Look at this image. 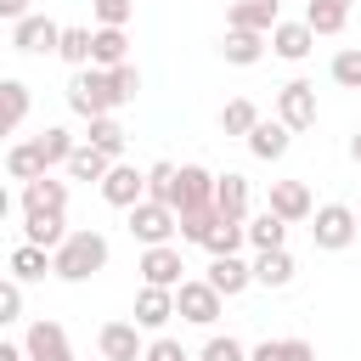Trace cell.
<instances>
[{"label":"cell","mask_w":361,"mask_h":361,"mask_svg":"<svg viewBox=\"0 0 361 361\" xmlns=\"http://www.w3.org/2000/svg\"><path fill=\"white\" fill-rule=\"evenodd\" d=\"M0 17H6V23H23V17H28V0H0Z\"/></svg>","instance_id":"45"},{"label":"cell","mask_w":361,"mask_h":361,"mask_svg":"<svg viewBox=\"0 0 361 361\" xmlns=\"http://www.w3.org/2000/svg\"><path fill=\"white\" fill-rule=\"evenodd\" d=\"M23 355H28V361H79L73 344H68V333H62V322H28Z\"/></svg>","instance_id":"10"},{"label":"cell","mask_w":361,"mask_h":361,"mask_svg":"<svg viewBox=\"0 0 361 361\" xmlns=\"http://www.w3.org/2000/svg\"><path fill=\"white\" fill-rule=\"evenodd\" d=\"M169 316H175V288H147L141 282V293H135V327L141 333H164Z\"/></svg>","instance_id":"16"},{"label":"cell","mask_w":361,"mask_h":361,"mask_svg":"<svg viewBox=\"0 0 361 361\" xmlns=\"http://www.w3.org/2000/svg\"><path fill=\"white\" fill-rule=\"evenodd\" d=\"M6 214H11V192L0 186V220H6Z\"/></svg>","instance_id":"48"},{"label":"cell","mask_w":361,"mask_h":361,"mask_svg":"<svg viewBox=\"0 0 361 361\" xmlns=\"http://www.w3.org/2000/svg\"><path fill=\"white\" fill-rule=\"evenodd\" d=\"M180 271H186V259H180L175 243H158V248L141 254V282H147V288H180V282H186Z\"/></svg>","instance_id":"12"},{"label":"cell","mask_w":361,"mask_h":361,"mask_svg":"<svg viewBox=\"0 0 361 361\" xmlns=\"http://www.w3.org/2000/svg\"><path fill=\"white\" fill-rule=\"evenodd\" d=\"M265 209H271L276 220H288V226H299V220H310V214H316V203H310V186H305V180H271Z\"/></svg>","instance_id":"11"},{"label":"cell","mask_w":361,"mask_h":361,"mask_svg":"<svg viewBox=\"0 0 361 361\" xmlns=\"http://www.w3.org/2000/svg\"><path fill=\"white\" fill-rule=\"evenodd\" d=\"M248 243H254L259 254H271V248H288V220H276L271 209H259V214L248 220Z\"/></svg>","instance_id":"29"},{"label":"cell","mask_w":361,"mask_h":361,"mask_svg":"<svg viewBox=\"0 0 361 361\" xmlns=\"http://www.w3.org/2000/svg\"><path fill=\"white\" fill-rule=\"evenodd\" d=\"M344 23H350L344 6H322V0L305 6V28H310V34H344Z\"/></svg>","instance_id":"36"},{"label":"cell","mask_w":361,"mask_h":361,"mask_svg":"<svg viewBox=\"0 0 361 361\" xmlns=\"http://www.w3.org/2000/svg\"><path fill=\"white\" fill-rule=\"evenodd\" d=\"M214 226H220V214H214V209H186V214H175V237H180V243H197V248L209 243V231H214Z\"/></svg>","instance_id":"34"},{"label":"cell","mask_w":361,"mask_h":361,"mask_svg":"<svg viewBox=\"0 0 361 361\" xmlns=\"http://www.w3.org/2000/svg\"><path fill=\"white\" fill-rule=\"evenodd\" d=\"M276 23H282V0H231V6H226V28L271 34Z\"/></svg>","instance_id":"14"},{"label":"cell","mask_w":361,"mask_h":361,"mask_svg":"<svg viewBox=\"0 0 361 361\" xmlns=\"http://www.w3.org/2000/svg\"><path fill=\"white\" fill-rule=\"evenodd\" d=\"M197 361H248V344L231 338V333H214V338L197 350Z\"/></svg>","instance_id":"39"},{"label":"cell","mask_w":361,"mask_h":361,"mask_svg":"<svg viewBox=\"0 0 361 361\" xmlns=\"http://www.w3.org/2000/svg\"><path fill=\"white\" fill-rule=\"evenodd\" d=\"M361 231H355V209L350 203H322L316 214H310V243L316 248H327V254H338V248H350Z\"/></svg>","instance_id":"3"},{"label":"cell","mask_w":361,"mask_h":361,"mask_svg":"<svg viewBox=\"0 0 361 361\" xmlns=\"http://www.w3.org/2000/svg\"><path fill=\"white\" fill-rule=\"evenodd\" d=\"M265 39H271V51H276L282 62H305V56H310V45H316V34H310L305 23H276Z\"/></svg>","instance_id":"21"},{"label":"cell","mask_w":361,"mask_h":361,"mask_svg":"<svg viewBox=\"0 0 361 361\" xmlns=\"http://www.w3.org/2000/svg\"><path fill=\"white\" fill-rule=\"evenodd\" d=\"M220 299H237L243 288H254V265L243 254H226V259H209V276H203Z\"/></svg>","instance_id":"15"},{"label":"cell","mask_w":361,"mask_h":361,"mask_svg":"<svg viewBox=\"0 0 361 361\" xmlns=\"http://www.w3.org/2000/svg\"><path fill=\"white\" fill-rule=\"evenodd\" d=\"M113 90H118V102H135V90H141V68H135V62H118V68H113Z\"/></svg>","instance_id":"43"},{"label":"cell","mask_w":361,"mask_h":361,"mask_svg":"<svg viewBox=\"0 0 361 361\" xmlns=\"http://www.w3.org/2000/svg\"><path fill=\"white\" fill-rule=\"evenodd\" d=\"M130 0H96V28H124L130 23Z\"/></svg>","instance_id":"42"},{"label":"cell","mask_w":361,"mask_h":361,"mask_svg":"<svg viewBox=\"0 0 361 361\" xmlns=\"http://www.w3.org/2000/svg\"><path fill=\"white\" fill-rule=\"evenodd\" d=\"M130 237H135L141 248L169 243V237H175V209H169V203H152V197L135 203V209H130Z\"/></svg>","instance_id":"7"},{"label":"cell","mask_w":361,"mask_h":361,"mask_svg":"<svg viewBox=\"0 0 361 361\" xmlns=\"http://www.w3.org/2000/svg\"><path fill=\"white\" fill-rule=\"evenodd\" d=\"M288 141H293V130H288L282 118H259V124L248 130V152H254L259 164H276V158H288Z\"/></svg>","instance_id":"17"},{"label":"cell","mask_w":361,"mask_h":361,"mask_svg":"<svg viewBox=\"0 0 361 361\" xmlns=\"http://www.w3.org/2000/svg\"><path fill=\"white\" fill-rule=\"evenodd\" d=\"M276 118H282L288 130H310V124H316V85H310V79H288V85L276 90Z\"/></svg>","instance_id":"9"},{"label":"cell","mask_w":361,"mask_h":361,"mask_svg":"<svg viewBox=\"0 0 361 361\" xmlns=\"http://www.w3.org/2000/svg\"><path fill=\"white\" fill-rule=\"evenodd\" d=\"M28 107H34L28 85H23V79H0V135H11V130L28 118Z\"/></svg>","instance_id":"23"},{"label":"cell","mask_w":361,"mask_h":361,"mask_svg":"<svg viewBox=\"0 0 361 361\" xmlns=\"http://www.w3.org/2000/svg\"><path fill=\"white\" fill-rule=\"evenodd\" d=\"M322 6H344V11H350V0H322Z\"/></svg>","instance_id":"49"},{"label":"cell","mask_w":361,"mask_h":361,"mask_svg":"<svg viewBox=\"0 0 361 361\" xmlns=\"http://www.w3.org/2000/svg\"><path fill=\"white\" fill-rule=\"evenodd\" d=\"M220 305H226V299H220L203 276H186V282L175 288V316L192 322V327H214V322H220Z\"/></svg>","instance_id":"4"},{"label":"cell","mask_w":361,"mask_h":361,"mask_svg":"<svg viewBox=\"0 0 361 361\" xmlns=\"http://www.w3.org/2000/svg\"><path fill=\"white\" fill-rule=\"evenodd\" d=\"M214 214L220 220H248V175H237V169L214 175Z\"/></svg>","instance_id":"19"},{"label":"cell","mask_w":361,"mask_h":361,"mask_svg":"<svg viewBox=\"0 0 361 361\" xmlns=\"http://www.w3.org/2000/svg\"><path fill=\"white\" fill-rule=\"evenodd\" d=\"M118 62H130V39H124V28H90V68L113 73Z\"/></svg>","instance_id":"20"},{"label":"cell","mask_w":361,"mask_h":361,"mask_svg":"<svg viewBox=\"0 0 361 361\" xmlns=\"http://www.w3.org/2000/svg\"><path fill=\"white\" fill-rule=\"evenodd\" d=\"M350 158H355V164H361V130H355V135H350Z\"/></svg>","instance_id":"47"},{"label":"cell","mask_w":361,"mask_h":361,"mask_svg":"<svg viewBox=\"0 0 361 361\" xmlns=\"http://www.w3.org/2000/svg\"><path fill=\"white\" fill-rule=\"evenodd\" d=\"M62 209H68V180L39 175L23 186V214H62Z\"/></svg>","instance_id":"18"},{"label":"cell","mask_w":361,"mask_h":361,"mask_svg":"<svg viewBox=\"0 0 361 361\" xmlns=\"http://www.w3.org/2000/svg\"><path fill=\"white\" fill-rule=\"evenodd\" d=\"M355 231H361V209H355Z\"/></svg>","instance_id":"50"},{"label":"cell","mask_w":361,"mask_h":361,"mask_svg":"<svg viewBox=\"0 0 361 361\" xmlns=\"http://www.w3.org/2000/svg\"><path fill=\"white\" fill-rule=\"evenodd\" d=\"M96 355H102V361H141V355H147L141 327H135V322H107V327L96 333Z\"/></svg>","instance_id":"13"},{"label":"cell","mask_w":361,"mask_h":361,"mask_svg":"<svg viewBox=\"0 0 361 361\" xmlns=\"http://www.w3.org/2000/svg\"><path fill=\"white\" fill-rule=\"evenodd\" d=\"M107 169H113V158H107V152H96V147H85V141H79V147H73V158H68V175H73V180H96V186H102V175H107Z\"/></svg>","instance_id":"33"},{"label":"cell","mask_w":361,"mask_h":361,"mask_svg":"<svg viewBox=\"0 0 361 361\" xmlns=\"http://www.w3.org/2000/svg\"><path fill=\"white\" fill-rule=\"evenodd\" d=\"M169 192H175V164H152L147 169V197L152 203H169Z\"/></svg>","instance_id":"40"},{"label":"cell","mask_w":361,"mask_h":361,"mask_svg":"<svg viewBox=\"0 0 361 361\" xmlns=\"http://www.w3.org/2000/svg\"><path fill=\"white\" fill-rule=\"evenodd\" d=\"M243 243H248V220H220L203 248H209L214 259H226V254H243Z\"/></svg>","instance_id":"35"},{"label":"cell","mask_w":361,"mask_h":361,"mask_svg":"<svg viewBox=\"0 0 361 361\" xmlns=\"http://www.w3.org/2000/svg\"><path fill=\"white\" fill-rule=\"evenodd\" d=\"M96 361H102V355H96Z\"/></svg>","instance_id":"51"},{"label":"cell","mask_w":361,"mask_h":361,"mask_svg":"<svg viewBox=\"0 0 361 361\" xmlns=\"http://www.w3.org/2000/svg\"><path fill=\"white\" fill-rule=\"evenodd\" d=\"M6 265H11V282H23V288H28V282H45V271H51V254H45V248H34V243H17Z\"/></svg>","instance_id":"25"},{"label":"cell","mask_w":361,"mask_h":361,"mask_svg":"<svg viewBox=\"0 0 361 361\" xmlns=\"http://www.w3.org/2000/svg\"><path fill=\"white\" fill-rule=\"evenodd\" d=\"M141 361H192L186 350H180V338H169V333H158L152 344H147V355Z\"/></svg>","instance_id":"44"},{"label":"cell","mask_w":361,"mask_h":361,"mask_svg":"<svg viewBox=\"0 0 361 361\" xmlns=\"http://www.w3.org/2000/svg\"><path fill=\"white\" fill-rule=\"evenodd\" d=\"M85 147H96V152H107L113 164H118V152H124V124L107 113V118H90V130H85Z\"/></svg>","instance_id":"31"},{"label":"cell","mask_w":361,"mask_h":361,"mask_svg":"<svg viewBox=\"0 0 361 361\" xmlns=\"http://www.w3.org/2000/svg\"><path fill=\"white\" fill-rule=\"evenodd\" d=\"M107 259H113V248H107L102 231H68V243L51 254V276H62V282H90L96 271H107Z\"/></svg>","instance_id":"1"},{"label":"cell","mask_w":361,"mask_h":361,"mask_svg":"<svg viewBox=\"0 0 361 361\" xmlns=\"http://www.w3.org/2000/svg\"><path fill=\"white\" fill-rule=\"evenodd\" d=\"M56 56H62L68 68H90V28H62Z\"/></svg>","instance_id":"37"},{"label":"cell","mask_w":361,"mask_h":361,"mask_svg":"<svg viewBox=\"0 0 361 361\" xmlns=\"http://www.w3.org/2000/svg\"><path fill=\"white\" fill-rule=\"evenodd\" d=\"M6 175L28 186V180H39V175H51V169H45V158H39V147H34V141H17V147L6 152Z\"/></svg>","instance_id":"28"},{"label":"cell","mask_w":361,"mask_h":361,"mask_svg":"<svg viewBox=\"0 0 361 361\" xmlns=\"http://www.w3.org/2000/svg\"><path fill=\"white\" fill-rule=\"evenodd\" d=\"M248 361H316V344L305 338H265L248 350Z\"/></svg>","instance_id":"30"},{"label":"cell","mask_w":361,"mask_h":361,"mask_svg":"<svg viewBox=\"0 0 361 361\" xmlns=\"http://www.w3.org/2000/svg\"><path fill=\"white\" fill-rule=\"evenodd\" d=\"M169 209L186 214V209H214V175L203 164H180L175 169V192H169Z\"/></svg>","instance_id":"5"},{"label":"cell","mask_w":361,"mask_h":361,"mask_svg":"<svg viewBox=\"0 0 361 361\" xmlns=\"http://www.w3.org/2000/svg\"><path fill=\"white\" fill-rule=\"evenodd\" d=\"M17 316H23V282L0 276V327H11Z\"/></svg>","instance_id":"41"},{"label":"cell","mask_w":361,"mask_h":361,"mask_svg":"<svg viewBox=\"0 0 361 361\" xmlns=\"http://www.w3.org/2000/svg\"><path fill=\"white\" fill-rule=\"evenodd\" d=\"M293 271H299V265H293V254H288V248H271V254H259V259H254V282H259V288H288V282H293Z\"/></svg>","instance_id":"26"},{"label":"cell","mask_w":361,"mask_h":361,"mask_svg":"<svg viewBox=\"0 0 361 361\" xmlns=\"http://www.w3.org/2000/svg\"><path fill=\"white\" fill-rule=\"evenodd\" d=\"M220 56H226L231 68H254V62L265 56V34H248V28H226V39H220Z\"/></svg>","instance_id":"22"},{"label":"cell","mask_w":361,"mask_h":361,"mask_svg":"<svg viewBox=\"0 0 361 361\" xmlns=\"http://www.w3.org/2000/svg\"><path fill=\"white\" fill-rule=\"evenodd\" d=\"M23 243H34V248L56 254V248L68 243V220H62V214H28V226H23Z\"/></svg>","instance_id":"24"},{"label":"cell","mask_w":361,"mask_h":361,"mask_svg":"<svg viewBox=\"0 0 361 361\" xmlns=\"http://www.w3.org/2000/svg\"><path fill=\"white\" fill-rule=\"evenodd\" d=\"M34 147H39V158H45V169H56V164L68 169V158H73V147H79V141H73V135H68L62 124H45V130L34 135Z\"/></svg>","instance_id":"27"},{"label":"cell","mask_w":361,"mask_h":361,"mask_svg":"<svg viewBox=\"0 0 361 361\" xmlns=\"http://www.w3.org/2000/svg\"><path fill=\"white\" fill-rule=\"evenodd\" d=\"M56 39H62V23H51L39 11H28L23 23H11V45L23 56H56Z\"/></svg>","instance_id":"8"},{"label":"cell","mask_w":361,"mask_h":361,"mask_svg":"<svg viewBox=\"0 0 361 361\" xmlns=\"http://www.w3.org/2000/svg\"><path fill=\"white\" fill-rule=\"evenodd\" d=\"M102 203H113V209H135V203H147V169H135V164H113L107 175H102Z\"/></svg>","instance_id":"6"},{"label":"cell","mask_w":361,"mask_h":361,"mask_svg":"<svg viewBox=\"0 0 361 361\" xmlns=\"http://www.w3.org/2000/svg\"><path fill=\"white\" fill-rule=\"evenodd\" d=\"M333 85H344V90H361V45H344V51H333Z\"/></svg>","instance_id":"38"},{"label":"cell","mask_w":361,"mask_h":361,"mask_svg":"<svg viewBox=\"0 0 361 361\" xmlns=\"http://www.w3.org/2000/svg\"><path fill=\"white\" fill-rule=\"evenodd\" d=\"M68 107L90 124V118H107V113L124 107V102H118V90H113V73H102V68H79L73 85H68Z\"/></svg>","instance_id":"2"},{"label":"cell","mask_w":361,"mask_h":361,"mask_svg":"<svg viewBox=\"0 0 361 361\" xmlns=\"http://www.w3.org/2000/svg\"><path fill=\"white\" fill-rule=\"evenodd\" d=\"M0 361H28V355H23V344H6L0 338Z\"/></svg>","instance_id":"46"},{"label":"cell","mask_w":361,"mask_h":361,"mask_svg":"<svg viewBox=\"0 0 361 361\" xmlns=\"http://www.w3.org/2000/svg\"><path fill=\"white\" fill-rule=\"evenodd\" d=\"M254 124H259V107H254L248 96H231V102L220 107V130H226V135H243V141H248Z\"/></svg>","instance_id":"32"}]
</instances>
